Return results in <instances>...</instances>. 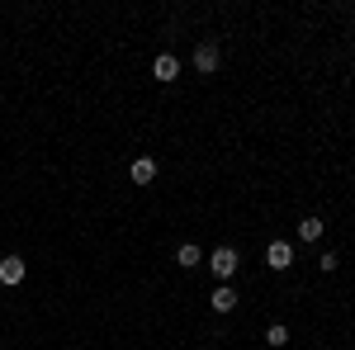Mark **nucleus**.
Returning <instances> with one entry per match:
<instances>
[{
  "instance_id": "obj_8",
  "label": "nucleus",
  "mask_w": 355,
  "mask_h": 350,
  "mask_svg": "<svg viewBox=\"0 0 355 350\" xmlns=\"http://www.w3.org/2000/svg\"><path fill=\"white\" fill-rule=\"evenodd\" d=\"M322 232H327V222H322V218H303V222H299V237H303V242H318Z\"/></svg>"
},
{
  "instance_id": "obj_6",
  "label": "nucleus",
  "mask_w": 355,
  "mask_h": 350,
  "mask_svg": "<svg viewBox=\"0 0 355 350\" xmlns=\"http://www.w3.org/2000/svg\"><path fill=\"white\" fill-rule=\"evenodd\" d=\"M209 308H214V313H232V308H237L232 284H218V289H214V298H209Z\"/></svg>"
},
{
  "instance_id": "obj_1",
  "label": "nucleus",
  "mask_w": 355,
  "mask_h": 350,
  "mask_svg": "<svg viewBox=\"0 0 355 350\" xmlns=\"http://www.w3.org/2000/svg\"><path fill=\"white\" fill-rule=\"evenodd\" d=\"M209 270H214V274H218L223 284H227V279H232V274H237V270H242V256H237V251H232V246H218V251H214V256H209Z\"/></svg>"
},
{
  "instance_id": "obj_3",
  "label": "nucleus",
  "mask_w": 355,
  "mask_h": 350,
  "mask_svg": "<svg viewBox=\"0 0 355 350\" xmlns=\"http://www.w3.org/2000/svg\"><path fill=\"white\" fill-rule=\"evenodd\" d=\"M152 76H157L162 85H171L175 76H180V62H175L171 53H162V57H157V67H152Z\"/></svg>"
},
{
  "instance_id": "obj_7",
  "label": "nucleus",
  "mask_w": 355,
  "mask_h": 350,
  "mask_svg": "<svg viewBox=\"0 0 355 350\" xmlns=\"http://www.w3.org/2000/svg\"><path fill=\"white\" fill-rule=\"evenodd\" d=\"M294 265V246L289 242H270V270H289Z\"/></svg>"
},
{
  "instance_id": "obj_2",
  "label": "nucleus",
  "mask_w": 355,
  "mask_h": 350,
  "mask_svg": "<svg viewBox=\"0 0 355 350\" xmlns=\"http://www.w3.org/2000/svg\"><path fill=\"white\" fill-rule=\"evenodd\" d=\"M218 67H223L218 43H199V48H194V71H199V76H214Z\"/></svg>"
},
{
  "instance_id": "obj_9",
  "label": "nucleus",
  "mask_w": 355,
  "mask_h": 350,
  "mask_svg": "<svg viewBox=\"0 0 355 350\" xmlns=\"http://www.w3.org/2000/svg\"><path fill=\"white\" fill-rule=\"evenodd\" d=\"M175 261H180V265H185V270H194V265H199V261H204V256H199V246H194V242H185V246H180V251H175Z\"/></svg>"
},
{
  "instance_id": "obj_5",
  "label": "nucleus",
  "mask_w": 355,
  "mask_h": 350,
  "mask_svg": "<svg viewBox=\"0 0 355 350\" xmlns=\"http://www.w3.org/2000/svg\"><path fill=\"white\" fill-rule=\"evenodd\" d=\"M128 175H133V185H152V180H157V161H152V157H137Z\"/></svg>"
},
{
  "instance_id": "obj_4",
  "label": "nucleus",
  "mask_w": 355,
  "mask_h": 350,
  "mask_svg": "<svg viewBox=\"0 0 355 350\" xmlns=\"http://www.w3.org/2000/svg\"><path fill=\"white\" fill-rule=\"evenodd\" d=\"M0 284H24V261L19 256H5L0 261Z\"/></svg>"
},
{
  "instance_id": "obj_10",
  "label": "nucleus",
  "mask_w": 355,
  "mask_h": 350,
  "mask_svg": "<svg viewBox=\"0 0 355 350\" xmlns=\"http://www.w3.org/2000/svg\"><path fill=\"white\" fill-rule=\"evenodd\" d=\"M266 346H275V350H279V346H289V326H284V322H275L270 331H266Z\"/></svg>"
}]
</instances>
